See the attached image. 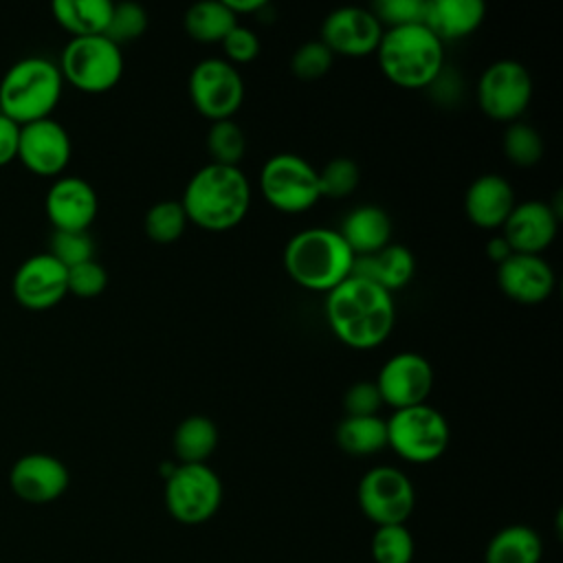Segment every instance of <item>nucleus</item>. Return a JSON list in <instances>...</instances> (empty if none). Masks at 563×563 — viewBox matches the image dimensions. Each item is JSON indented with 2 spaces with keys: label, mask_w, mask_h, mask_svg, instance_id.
<instances>
[{
  "label": "nucleus",
  "mask_w": 563,
  "mask_h": 563,
  "mask_svg": "<svg viewBox=\"0 0 563 563\" xmlns=\"http://www.w3.org/2000/svg\"><path fill=\"white\" fill-rule=\"evenodd\" d=\"M189 220L180 200H158L143 218L145 235L156 244H172L183 238Z\"/></svg>",
  "instance_id": "obj_30"
},
{
  "label": "nucleus",
  "mask_w": 563,
  "mask_h": 563,
  "mask_svg": "<svg viewBox=\"0 0 563 563\" xmlns=\"http://www.w3.org/2000/svg\"><path fill=\"white\" fill-rule=\"evenodd\" d=\"M282 260L299 288L328 295L352 275L356 257L336 229L308 227L286 242Z\"/></svg>",
  "instance_id": "obj_3"
},
{
  "label": "nucleus",
  "mask_w": 563,
  "mask_h": 563,
  "mask_svg": "<svg viewBox=\"0 0 563 563\" xmlns=\"http://www.w3.org/2000/svg\"><path fill=\"white\" fill-rule=\"evenodd\" d=\"M220 46H222L224 59L233 66L253 62L262 51V42H260L257 33L240 22L227 33V37L220 42Z\"/></svg>",
  "instance_id": "obj_40"
},
{
  "label": "nucleus",
  "mask_w": 563,
  "mask_h": 563,
  "mask_svg": "<svg viewBox=\"0 0 563 563\" xmlns=\"http://www.w3.org/2000/svg\"><path fill=\"white\" fill-rule=\"evenodd\" d=\"M68 482L70 475L64 462L48 453H26L9 473L11 490L29 504L55 501L66 493Z\"/></svg>",
  "instance_id": "obj_19"
},
{
  "label": "nucleus",
  "mask_w": 563,
  "mask_h": 563,
  "mask_svg": "<svg viewBox=\"0 0 563 563\" xmlns=\"http://www.w3.org/2000/svg\"><path fill=\"white\" fill-rule=\"evenodd\" d=\"M504 156L517 167H532L543 158L545 143L537 128L526 121H512L501 136Z\"/></svg>",
  "instance_id": "obj_32"
},
{
  "label": "nucleus",
  "mask_w": 563,
  "mask_h": 563,
  "mask_svg": "<svg viewBox=\"0 0 563 563\" xmlns=\"http://www.w3.org/2000/svg\"><path fill=\"white\" fill-rule=\"evenodd\" d=\"M356 501L374 526L405 523L416 508V488L405 471L380 464L361 475Z\"/></svg>",
  "instance_id": "obj_11"
},
{
  "label": "nucleus",
  "mask_w": 563,
  "mask_h": 563,
  "mask_svg": "<svg viewBox=\"0 0 563 563\" xmlns=\"http://www.w3.org/2000/svg\"><path fill=\"white\" fill-rule=\"evenodd\" d=\"M515 205V187L501 174L477 176L464 194V213L468 222L484 231L501 229Z\"/></svg>",
  "instance_id": "obj_21"
},
{
  "label": "nucleus",
  "mask_w": 563,
  "mask_h": 563,
  "mask_svg": "<svg viewBox=\"0 0 563 563\" xmlns=\"http://www.w3.org/2000/svg\"><path fill=\"white\" fill-rule=\"evenodd\" d=\"M484 18V0H427L422 24L444 44L473 35Z\"/></svg>",
  "instance_id": "obj_22"
},
{
  "label": "nucleus",
  "mask_w": 563,
  "mask_h": 563,
  "mask_svg": "<svg viewBox=\"0 0 563 563\" xmlns=\"http://www.w3.org/2000/svg\"><path fill=\"white\" fill-rule=\"evenodd\" d=\"M334 55L321 40H308L299 44L290 57V70L295 77L314 81L330 73Z\"/></svg>",
  "instance_id": "obj_36"
},
{
  "label": "nucleus",
  "mask_w": 563,
  "mask_h": 563,
  "mask_svg": "<svg viewBox=\"0 0 563 563\" xmlns=\"http://www.w3.org/2000/svg\"><path fill=\"white\" fill-rule=\"evenodd\" d=\"M543 541L526 523H510L497 530L484 550V563H541Z\"/></svg>",
  "instance_id": "obj_25"
},
{
  "label": "nucleus",
  "mask_w": 563,
  "mask_h": 563,
  "mask_svg": "<svg viewBox=\"0 0 563 563\" xmlns=\"http://www.w3.org/2000/svg\"><path fill=\"white\" fill-rule=\"evenodd\" d=\"M224 4L238 15L242 13H260L268 7V0H224Z\"/></svg>",
  "instance_id": "obj_44"
},
{
  "label": "nucleus",
  "mask_w": 563,
  "mask_h": 563,
  "mask_svg": "<svg viewBox=\"0 0 563 563\" xmlns=\"http://www.w3.org/2000/svg\"><path fill=\"white\" fill-rule=\"evenodd\" d=\"M62 77L81 92L101 95L123 77L121 46L106 35L70 37L62 51Z\"/></svg>",
  "instance_id": "obj_8"
},
{
  "label": "nucleus",
  "mask_w": 563,
  "mask_h": 563,
  "mask_svg": "<svg viewBox=\"0 0 563 563\" xmlns=\"http://www.w3.org/2000/svg\"><path fill=\"white\" fill-rule=\"evenodd\" d=\"M147 29V11L139 2H112L110 22L106 29V37L114 44H128L139 40Z\"/></svg>",
  "instance_id": "obj_35"
},
{
  "label": "nucleus",
  "mask_w": 563,
  "mask_h": 563,
  "mask_svg": "<svg viewBox=\"0 0 563 563\" xmlns=\"http://www.w3.org/2000/svg\"><path fill=\"white\" fill-rule=\"evenodd\" d=\"M260 191L273 209L288 216L303 213L321 200L319 172L301 154L279 152L264 161Z\"/></svg>",
  "instance_id": "obj_7"
},
{
  "label": "nucleus",
  "mask_w": 563,
  "mask_h": 563,
  "mask_svg": "<svg viewBox=\"0 0 563 563\" xmlns=\"http://www.w3.org/2000/svg\"><path fill=\"white\" fill-rule=\"evenodd\" d=\"M433 380L435 376L431 363L411 350L389 356L374 378L383 405H387L391 411L427 402Z\"/></svg>",
  "instance_id": "obj_13"
},
{
  "label": "nucleus",
  "mask_w": 563,
  "mask_h": 563,
  "mask_svg": "<svg viewBox=\"0 0 563 563\" xmlns=\"http://www.w3.org/2000/svg\"><path fill=\"white\" fill-rule=\"evenodd\" d=\"M317 172H319L321 198H330V200H343L352 196L361 180L358 165L347 156H334Z\"/></svg>",
  "instance_id": "obj_34"
},
{
  "label": "nucleus",
  "mask_w": 563,
  "mask_h": 563,
  "mask_svg": "<svg viewBox=\"0 0 563 563\" xmlns=\"http://www.w3.org/2000/svg\"><path fill=\"white\" fill-rule=\"evenodd\" d=\"M380 407L383 398L374 380H356L343 394L345 416H378Z\"/></svg>",
  "instance_id": "obj_41"
},
{
  "label": "nucleus",
  "mask_w": 563,
  "mask_h": 563,
  "mask_svg": "<svg viewBox=\"0 0 563 563\" xmlns=\"http://www.w3.org/2000/svg\"><path fill=\"white\" fill-rule=\"evenodd\" d=\"M336 446L354 457L376 455L387 449V424L383 416H343L334 429Z\"/></svg>",
  "instance_id": "obj_27"
},
{
  "label": "nucleus",
  "mask_w": 563,
  "mask_h": 563,
  "mask_svg": "<svg viewBox=\"0 0 563 563\" xmlns=\"http://www.w3.org/2000/svg\"><path fill=\"white\" fill-rule=\"evenodd\" d=\"M369 554L374 563H411L416 554V543L405 523L394 526H376Z\"/></svg>",
  "instance_id": "obj_33"
},
{
  "label": "nucleus",
  "mask_w": 563,
  "mask_h": 563,
  "mask_svg": "<svg viewBox=\"0 0 563 563\" xmlns=\"http://www.w3.org/2000/svg\"><path fill=\"white\" fill-rule=\"evenodd\" d=\"M20 125L0 112V167L18 158Z\"/></svg>",
  "instance_id": "obj_42"
},
{
  "label": "nucleus",
  "mask_w": 563,
  "mask_h": 563,
  "mask_svg": "<svg viewBox=\"0 0 563 563\" xmlns=\"http://www.w3.org/2000/svg\"><path fill=\"white\" fill-rule=\"evenodd\" d=\"M70 136L55 119H40L20 125L18 158L37 176H57L70 161Z\"/></svg>",
  "instance_id": "obj_15"
},
{
  "label": "nucleus",
  "mask_w": 563,
  "mask_h": 563,
  "mask_svg": "<svg viewBox=\"0 0 563 563\" xmlns=\"http://www.w3.org/2000/svg\"><path fill=\"white\" fill-rule=\"evenodd\" d=\"M64 77L46 57L15 62L0 81V112L18 125L48 119L62 97Z\"/></svg>",
  "instance_id": "obj_5"
},
{
  "label": "nucleus",
  "mask_w": 563,
  "mask_h": 563,
  "mask_svg": "<svg viewBox=\"0 0 563 563\" xmlns=\"http://www.w3.org/2000/svg\"><path fill=\"white\" fill-rule=\"evenodd\" d=\"M383 24L369 7L345 4L332 9L321 22V42L332 55L367 57L374 55L383 35Z\"/></svg>",
  "instance_id": "obj_14"
},
{
  "label": "nucleus",
  "mask_w": 563,
  "mask_h": 563,
  "mask_svg": "<svg viewBox=\"0 0 563 563\" xmlns=\"http://www.w3.org/2000/svg\"><path fill=\"white\" fill-rule=\"evenodd\" d=\"M559 207L545 200L517 202L499 229L512 253L543 255L559 231Z\"/></svg>",
  "instance_id": "obj_16"
},
{
  "label": "nucleus",
  "mask_w": 563,
  "mask_h": 563,
  "mask_svg": "<svg viewBox=\"0 0 563 563\" xmlns=\"http://www.w3.org/2000/svg\"><path fill=\"white\" fill-rule=\"evenodd\" d=\"M187 90L194 108L211 123L233 119L244 101V77L224 57H205L191 68Z\"/></svg>",
  "instance_id": "obj_12"
},
{
  "label": "nucleus",
  "mask_w": 563,
  "mask_h": 563,
  "mask_svg": "<svg viewBox=\"0 0 563 563\" xmlns=\"http://www.w3.org/2000/svg\"><path fill=\"white\" fill-rule=\"evenodd\" d=\"M218 427L209 416L191 413L178 422L172 435V449L178 464H207L218 446Z\"/></svg>",
  "instance_id": "obj_26"
},
{
  "label": "nucleus",
  "mask_w": 563,
  "mask_h": 563,
  "mask_svg": "<svg viewBox=\"0 0 563 563\" xmlns=\"http://www.w3.org/2000/svg\"><path fill=\"white\" fill-rule=\"evenodd\" d=\"M510 253H512V251H510V246H508V242L504 240L501 233H499V235H493V238L486 242V255H488V260L495 262V264H501Z\"/></svg>",
  "instance_id": "obj_43"
},
{
  "label": "nucleus",
  "mask_w": 563,
  "mask_h": 563,
  "mask_svg": "<svg viewBox=\"0 0 563 563\" xmlns=\"http://www.w3.org/2000/svg\"><path fill=\"white\" fill-rule=\"evenodd\" d=\"M53 15L59 26H64L73 37L103 35L110 22L112 2L110 0H55Z\"/></svg>",
  "instance_id": "obj_28"
},
{
  "label": "nucleus",
  "mask_w": 563,
  "mask_h": 563,
  "mask_svg": "<svg viewBox=\"0 0 563 563\" xmlns=\"http://www.w3.org/2000/svg\"><path fill=\"white\" fill-rule=\"evenodd\" d=\"M385 424L387 446L409 464L440 460L451 440V427L444 413L429 402L394 409Z\"/></svg>",
  "instance_id": "obj_6"
},
{
  "label": "nucleus",
  "mask_w": 563,
  "mask_h": 563,
  "mask_svg": "<svg viewBox=\"0 0 563 563\" xmlns=\"http://www.w3.org/2000/svg\"><path fill=\"white\" fill-rule=\"evenodd\" d=\"M556 275L543 255L510 253L497 264V286L515 303L537 306L550 299Z\"/></svg>",
  "instance_id": "obj_17"
},
{
  "label": "nucleus",
  "mask_w": 563,
  "mask_h": 563,
  "mask_svg": "<svg viewBox=\"0 0 563 563\" xmlns=\"http://www.w3.org/2000/svg\"><path fill=\"white\" fill-rule=\"evenodd\" d=\"M238 24L235 13L224 0H200L185 11V33L200 44H220L227 33Z\"/></svg>",
  "instance_id": "obj_29"
},
{
  "label": "nucleus",
  "mask_w": 563,
  "mask_h": 563,
  "mask_svg": "<svg viewBox=\"0 0 563 563\" xmlns=\"http://www.w3.org/2000/svg\"><path fill=\"white\" fill-rule=\"evenodd\" d=\"M354 257L372 255L391 242V218L378 205L354 207L336 229Z\"/></svg>",
  "instance_id": "obj_24"
},
{
  "label": "nucleus",
  "mask_w": 563,
  "mask_h": 563,
  "mask_svg": "<svg viewBox=\"0 0 563 563\" xmlns=\"http://www.w3.org/2000/svg\"><path fill=\"white\" fill-rule=\"evenodd\" d=\"M323 314L330 332L343 345L372 350L389 339L396 323V303L385 288L350 275L325 295Z\"/></svg>",
  "instance_id": "obj_1"
},
{
  "label": "nucleus",
  "mask_w": 563,
  "mask_h": 563,
  "mask_svg": "<svg viewBox=\"0 0 563 563\" xmlns=\"http://www.w3.org/2000/svg\"><path fill=\"white\" fill-rule=\"evenodd\" d=\"M44 207L55 231H88L97 218L99 200L88 180L62 176L51 185Z\"/></svg>",
  "instance_id": "obj_20"
},
{
  "label": "nucleus",
  "mask_w": 563,
  "mask_h": 563,
  "mask_svg": "<svg viewBox=\"0 0 563 563\" xmlns=\"http://www.w3.org/2000/svg\"><path fill=\"white\" fill-rule=\"evenodd\" d=\"M48 253L66 268H73L77 264L95 260V244L88 231H55Z\"/></svg>",
  "instance_id": "obj_37"
},
{
  "label": "nucleus",
  "mask_w": 563,
  "mask_h": 563,
  "mask_svg": "<svg viewBox=\"0 0 563 563\" xmlns=\"http://www.w3.org/2000/svg\"><path fill=\"white\" fill-rule=\"evenodd\" d=\"M416 273V257L405 244L389 242L380 251L372 255H363L354 260L352 275L365 277L387 292H396L405 288Z\"/></svg>",
  "instance_id": "obj_23"
},
{
  "label": "nucleus",
  "mask_w": 563,
  "mask_h": 563,
  "mask_svg": "<svg viewBox=\"0 0 563 563\" xmlns=\"http://www.w3.org/2000/svg\"><path fill=\"white\" fill-rule=\"evenodd\" d=\"M207 152L211 156L209 163L240 167L246 154V134L233 119L213 121L207 130Z\"/></svg>",
  "instance_id": "obj_31"
},
{
  "label": "nucleus",
  "mask_w": 563,
  "mask_h": 563,
  "mask_svg": "<svg viewBox=\"0 0 563 563\" xmlns=\"http://www.w3.org/2000/svg\"><path fill=\"white\" fill-rule=\"evenodd\" d=\"M251 183L240 167L207 163L187 180L180 205L187 220L198 229L224 233L235 229L249 213Z\"/></svg>",
  "instance_id": "obj_2"
},
{
  "label": "nucleus",
  "mask_w": 563,
  "mask_h": 563,
  "mask_svg": "<svg viewBox=\"0 0 563 563\" xmlns=\"http://www.w3.org/2000/svg\"><path fill=\"white\" fill-rule=\"evenodd\" d=\"M477 106L479 110L501 123L521 121L534 92L530 70L517 59H497L488 64L477 81Z\"/></svg>",
  "instance_id": "obj_10"
},
{
  "label": "nucleus",
  "mask_w": 563,
  "mask_h": 563,
  "mask_svg": "<svg viewBox=\"0 0 563 563\" xmlns=\"http://www.w3.org/2000/svg\"><path fill=\"white\" fill-rule=\"evenodd\" d=\"M427 0H376L369 9L383 24V29L422 24Z\"/></svg>",
  "instance_id": "obj_38"
},
{
  "label": "nucleus",
  "mask_w": 563,
  "mask_h": 563,
  "mask_svg": "<svg viewBox=\"0 0 563 563\" xmlns=\"http://www.w3.org/2000/svg\"><path fill=\"white\" fill-rule=\"evenodd\" d=\"M66 284H68V292H73L77 297H84V299H90V297H97L106 290L108 273L97 260H88L84 264H77V266L68 268Z\"/></svg>",
  "instance_id": "obj_39"
},
{
  "label": "nucleus",
  "mask_w": 563,
  "mask_h": 563,
  "mask_svg": "<svg viewBox=\"0 0 563 563\" xmlns=\"http://www.w3.org/2000/svg\"><path fill=\"white\" fill-rule=\"evenodd\" d=\"M165 508L183 526L207 523L222 504V479L209 464H178L165 477Z\"/></svg>",
  "instance_id": "obj_9"
},
{
  "label": "nucleus",
  "mask_w": 563,
  "mask_h": 563,
  "mask_svg": "<svg viewBox=\"0 0 563 563\" xmlns=\"http://www.w3.org/2000/svg\"><path fill=\"white\" fill-rule=\"evenodd\" d=\"M374 55L380 73L400 88H429L444 73V44L424 24L385 29Z\"/></svg>",
  "instance_id": "obj_4"
},
{
  "label": "nucleus",
  "mask_w": 563,
  "mask_h": 563,
  "mask_svg": "<svg viewBox=\"0 0 563 563\" xmlns=\"http://www.w3.org/2000/svg\"><path fill=\"white\" fill-rule=\"evenodd\" d=\"M68 268L51 253H37L24 260L13 277V295L20 306L31 310H46L57 306L66 292Z\"/></svg>",
  "instance_id": "obj_18"
}]
</instances>
